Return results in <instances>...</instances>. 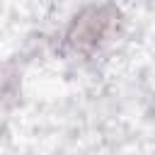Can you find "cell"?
Segmentation results:
<instances>
[{"mask_svg":"<svg viewBox=\"0 0 155 155\" xmlns=\"http://www.w3.org/2000/svg\"><path fill=\"white\" fill-rule=\"evenodd\" d=\"M15 90V73L7 65H0V97H7Z\"/></svg>","mask_w":155,"mask_h":155,"instance_id":"7a4b0ae2","label":"cell"},{"mask_svg":"<svg viewBox=\"0 0 155 155\" xmlns=\"http://www.w3.org/2000/svg\"><path fill=\"white\" fill-rule=\"evenodd\" d=\"M121 27H124V15L114 2L87 5L65 27L63 44L70 53L80 58H94L109 44L116 41Z\"/></svg>","mask_w":155,"mask_h":155,"instance_id":"6da1fadb","label":"cell"}]
</instances>
